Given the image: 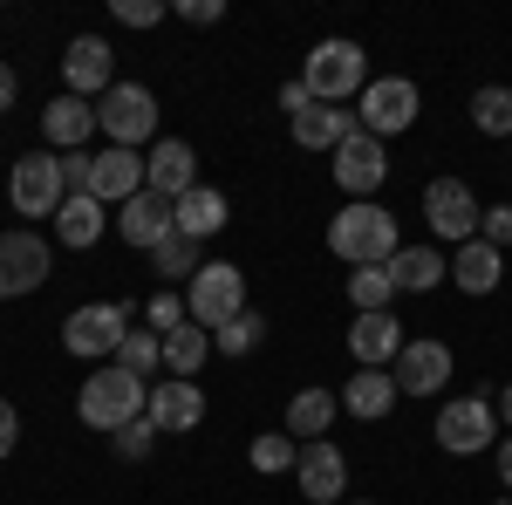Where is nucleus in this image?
<instances>
[{"instance_id": "1", "label": "nucleus", "mask_w": 512, "mask_h": 505, "mask_svg": "<svg viewBox=\"0 0 512 505\" xmlns=\"http://www.w3.org/2000/svg\"><path fill=\"white\" fill-rule=\"evenodd\" d=\"M328 253L349 260V267H390L396 253H403V239H396V219L383 212V205L349 198V205L328 219Z\"/></svg>"}, {"instance_id": "2", "label": "nucleus", "mask_w": 512, "mask_h": 505, "mask_svg": "<svg viewBox=\"0 0 512 505\" xmlns=\"http://www.w3.org/2000/svg\"><path fill=\"white\" fill-rule=\"evenodd\" d=\"M151 410V383L144 376H130L123 362H110V369H96V376H82V396H76V417L89 430H110L117 437L123 424H137Z\"/></svg>"}, {"instance_id": "3", "label": "nucleus", "mask_w": 512, "mask_h": 505, "mask_svg": "<svg viewBox=\"0 0 512 505\" xmlns=\"http://www.w3.org/2000/svg\"><path fill=\"white\" fill-rule=\"evenodd\" d=\"M301 82H308V96L315 103H349V96H362L369 89V55L355 48V41H315L308 48V69H301Z\"/></svg>"}, {"instance_id": "4", "label": "nucleus", "mask_w": 512, "mask_h": 505, "mask_svg": "<svg viewBox=\"0 0 512 505\" xmlns=\"http://www.w3.org/2000/svg\"><path fill=\"white\" fill-rule=\"evenodd\" d=\"M185 314H192L205 335H219L226 321H239V314H246V273H239L233 260H205V267H198V280L185 287Z\"/></svg>"}, {"instance_id": "5", "label": "nucleus", "mask_w": 512, "mask_h": 505, "mask_svg": "<svg viewBox=\"0 0 512 505\" xmlns=\"http://www.w3.org/2000/svg\"><path fill=\"white\" fill-rule=\"evenodd\" d=\"M7 198H14V212H21V219H55V212H62V198H69L62 157H55V151H28L21 164H14V178H7Z\"/></svg>"}, {"instance_id": "6", "label": "nucleus", "mask_w": 512, "mask_h": 505, "mask_svg": "<svg viewBox=\"0 0 512 505\" xmlns=\"http://www.w3.org/2000/svg\"><path fill=\"white\" fill-rule=\"evenodd\" d=\"M96 123L110 130V144H117V151H137V144H151V137H158V96H151L144 82H117V89L96 103Z\"/></svg>"}, {"instance_id": "7", "label": "nucleus", "mask_w": 512, "mask_h": 505, "mask_svg": "<svg viewBox=\"0 0 512 505\" xmlns=\"http://www.w3.org/2000/svg\"><path fill=\"white\" fill-rule=\"evenodd\" d=\"M123 335H130V308H117V301H89V308H76L69 321H62V349L82 355V362L117 355Z\"/></svg>"}, {"instance_id": "8", "label": "nucleus", "mask_w": 512, "mask_h": 505, "mask_svg": "<svg viewBox=\"0 0 512 505\" xmlns=\"http://www.w3.org/2000/svg\"><path fill=\"white\" fill-rule=\"evenodd\" d=\"M417 82L403 76H369V89L355 96V123L369 130V137H396V130H410L417 123Z\"/></svg>"}, {"instance_id": "9", "label": "nucleus", "mask_w": 512, "mask_h": 505, "mask_svg": "<svg viewBox=\"0 0 512 505\" xmlns=\"http://www.w3.org/2000/svg\"><path fill=\"white\" fill-rule=\"evenodd\" d=\"M424 219H431V233L444 239V246H465V239H478V198L465 178H431L424 185Z\"/></svg>"}, {"instance_id": "10", "label": "nucleus", "mask_w": 512, "mask_h": 505, "mask_svg": "<svg viewBox=\"0 0 512 505\" xmlns=\"http://www.w3.org/2000/svg\"><path fill=\"white\" fill-rule=\"evenodd\" d=\"M492 437H499V410H492L485 396H458V403L437 410V444H444L451 458H472Z\"/></svg>"}, {"instance_id": "11", "label": "nucleus", "mask_w": 512, "mask_h": 505, "mask_svg": "<svg viewBox=\"0 0 512 505\" xmlns=\"http://www.w3.org/2000/svg\"><path fill=\"white\" fill-rule=\"evenodd\" d=\"M110 226L123 233L130 253H158L164 239H178V205L158 198V192H137L130 205H117V219H110Z\"/></svg>"}, {"instance_id": "12", "label": "nucleus", "mask_w": 512, "mask_h": 505, "mask_svg": "<svg viewBox=\"0 0 512 505\" xmlns=\"http://www.w3.org/2000/svg\"><path fill=\"white\" fill-rule=\"evenodd\" d=\"M383 178H390V157H383V137H369V130L355 123L349 137L335 144V185H342L349 198H369L376 185H383Z\"/></svg>"}, {"instance_id": "13", "label": "nucleus", "mask_w": 512, "mask_h": 505, "mask_svg": "<svg viewBox=\"0 0 512 505\" xmlns=\"http://www.w3.org/2000/svg\"><path fill=\"white\" fill-rule=\"evenodd\" d=\"M62 76H69V96H110L117 89V62H110V41L103 35H76L69 55H62Z\"/></svg>"}, {"instance_id": "14", "label": "nucleus", "mask_w": 512, "mask_h": 505, "mask_svg": "<svg viewBox=\"0 0 512 505\" xmlns=\"http://www.w3.org/2000/svg\"><path fill=\"white\" fill-rule=\"evenodd\" d=\"M294 485L315 505H335L349 492V458H342L328 437H315V444H301V458H294Z\"/></svg>"}, {"instance_id": "15", "label": "nucleus", "mask_w": 512, "mask_h": 505, "mask_svg": "<svg viewBox=\"0 0 512 505\" xmlns=\"http://www.w3.org/2000/svg\"><path fill=\"white\" fill-rule=\"evenodd\" d=\"M198 185V157H192V144L185 137H158L151 144V157H144V192H158V198H178Z\"/></svg>"}, {"instance_id": "16", "label": "nucleus", "mask_w": 512, "mask_h": 505, "mask_svg": "<svg viewBox=\"0 0 512 505\" xmlns=\"http://www.w3.org/2000/svg\"><path fill=\"white\" fill-rule=\"evenodd\" d=\"M41 280H48V246L35 233H0V301L35 294Z\"/></svg>"}, {"instance_id": "17", "label": "nucleus", "mask_w": 512, "mask_h": 505, "mask_svg": "<svg viewBox=\"0 0 512 505\" xmlns=\"http://www.w3.org/2000/svg\"><path fill=\"white\" fill-rule=\"evenodd\" d=\"M137 192H144V157L137 151H117L110 144L103 157H89V198L96 205H130Z\"/></svg>"}, {"instance_id": "18", "label": "nucleus", "mask_w": 512, "mask_h": 505, "mask_svg": "<svg viewBox=\"0 0 512 505\" xmlns=\"http://www.w3.org/2000/svg\"><path fill=\"white\" fill-rule=\"evenodd\" d=\"M158 437H178V430H198L205 424V389L185 383V376H171V383H151V410H144Z\"/></svg>"}, {"instance_id": "19", "label": "nucleus", "mask_w": 512, "mask_h": 505, "mask_svg": "<svg viewBox=\"0 0 512 505\" xmlns=\"http://www.w3.org/2000/svg\"><path fill=\"white\" fill-rule=\"evenodd\" d=\"M444 383H451V349L444 342H403V355H396V389L403 396H437Z\"/></svg>"}, {"instance_id": "20", "label": "nucleus", "mask_w": 512, "mask_h": 505, "mask_svg": "<svg viewBox=\"0 0 512 505\" xmlns=\"http://www.w3.org/2000/svg\"><path fill=\"white\" fill-rule=\"evenodd\" d=\"M349 355L362 362V369H383V362H396V355H403V328H396V314H355Z\"/></svg>"}, {"instance_id": "21", "label": "nucleus", "mask_w": 512, "mask_h": 505, "mask_svg": "<svg viewBox=\"0 0 512 505\" xmlns=\"http://www.w3.org/2000/svg\"><path fill=\"white\" fill-rule=\"evenodd\" d=\"M89 130H103V123H96V110H89L82 96H55V103L41 110V137H48L55 151H82Z\"/></svg>"}, {"instance_id": "22", "label": "nucleus", "mask_w": 512, "mask_h": 505, "mask_svg": "<svg viewBox=\"0 0 512 505\" xmlns=\"http://www.w3.org/2000/svg\"><path fill=\"white\" fill-rule=\"evenodd\" d=\"M226 219H233V205H226V192H212V185H192V192L178 198V239H205L226 233Z\"/></svg>"}, {"instance_id": "23", "label": "nucleus", "mask_w": 512, "mask_h": 505, "mask_svg": "<svg viewBox=\"0 0 512 505\" xmlns=\"http://www.w3.org/2000/svg\"><path fill=\"white\" fill-rule=\"evenodd\" d=\"M390 280H396V294H431V287L451 280V260L437 246H403L390 260Z\"/></svg>"}, {"instance_id": "24", "label": "nucleus", "mask_w": 512, "mask_h": 505, "mask_svg": "<svg viewBox=\"0 0 512 505\" xmlns=\"http://www.w3.org/2000/svg\"><path fill=\"white\" fill-rule=\"evenodd\" d=\"M499 273H506V253H499V246H485V239H465V246L451 253V280H458L465 294H492V287H499Z\"/></svg>"}, {"instance_id": "25", "label": "nucleus", "mask_w": 512, "mask_h": 505, "mask_svg": "<svg viewBox=\"0 0 512 505\" xmlns=\"http://www.w3.org/2000/svg\"><path fill=\"white\" fill-rule=\"evenodd\" d=\"M342 410H349V417H362V424L390 417V410H396V376H383V369H355L349 389H342Z\"/></svg>"}, {"instance_id": "26", "label": "nucleus", "mask_w": 512, "mask_h": 505, "mask_svg": "<svg viewBox=\"0 0 512 505\" xmlns=\"http://www.w3.org/2000/svg\"><path fill=\"white\" fill-rule=\"evenodd\" d=\"M349 130H355V117L342 110V103H315V110L294 117V144H301V151H328V157H335V144H342Z\"/></svg>"}, {"instance_id": "27", "label": "nucleus", "mask_w": 512, "mask_h": 505, "mask_svg": "<svg viewBox=\"0 0 512 505\" xmlns=\"http://www.w3.org/2000/svg\"><path fill=\"white\" fill-rule=\"evenodd\" d=\"M335 410H342V396H335V389H294V403H287V437H301V444L328 437Z\"/></svg>"}, {"instance_id": "28", "label": "nucleus", "mask_w": 512, "mask_h": 505, "mask_svg": "<svg viewBox=\"0 0 512 505\" xmlns=\"http://www.w3.org/2000/svg\"><path fill=\"white\" fill-rule=\"evenodd\" d=\"M103 226H110V219H103V205H96L89 192H69V198H62V212H55V239L76 246V253H82V246H96Z\"/></svg>"}, {"instance_id": "29", "label": "nucleus", "mask_w": 512, "mask_h": 505, "mask_svg": "<svg viewBox=\"0 0 512 505\" xmlns=\"http://www.w3.org/2000/svg\"><path fill=\"white\" fill-rule=\"evenodd\" d=\"M205 355H212V335H205L198 321H185V328H171V335H164V369H171V376H185V383L205 369Z\"/></svg>"}, {"instance_id": "30", "label": "nucleus", "mask_w": 512, "mask_h": 505, "mask_svg": "<svg viewBox=\"0 0 512 505\" xmlns=\"http://www.w3.org/2000/svg\"><path fill=\"white\" fill-rule=\"evenodd\" d=\"M390 301H396L390 267H355L349 273V308L355 314H390Z\"/></svg>"}, {"instance_id": "31", "label": "nucleus", "mask_w": 512, "mask_h": 505, "mask_svg": "<svg viewBox=\"0 0 512 505\" xmlns=\"http://www.w3.org/2000/svg\"><path fill=\"white\" fill-rule=\"evenodd\" d=\"M472 123L485 130V137H512V89L506 82H485L472 96Z\"/></svg>"}, {"instance_id": "32", "label": "nucleus", "mask_w": 512, "mask_h": 505, "mask_svg": "<svg viewBox=\"0 0 512 505\" xmlns=\"http://www.w3.org/2000/svg\"><path fill=\"white\" fill-rule=\"evenodd\" d=\"M260 342H267V314H253V308H246L239 321H226V328L212 335V355H233V362H239V355H253V349H260Z\"/></svg>"}, {"instance_id": "33", "label": "nucleus", "mask_w": 512, "mask_h": 505, "mask_svg": "<svg viewBox=\"0 0 512 505\" xmlns=\"http://www.w3.org/2000/svg\"><path fill=\"white\" fill-rule=\"evenodd\" d=\"M151 267H158L164 280H185V287H192L198 267H205V246H198V239H164L158 253H151Z\"/></svg>"}, {"instance_id": "34", "label": "nucleus", "mask_w": 512, "mask_h": 505, "mask_svg": "<svg viewBox=\"0 0 512 505\" xmlns=\"http://www.w3.org/2000/svg\"><path fill=\"white\" fill-rule=\"evenodd\" d=\"M117 362L130 369V376H144V383H151V369H164V335L130 328V335H123V349H117Z\"/></svg>"}, {"instance_id": "35", "label": "nucleus", "mask_w": 512, "mask_h": 505, "mask_svg": "<svg viewBox=\"0 0 512 505\" xmlns=\"http://www.w3.org/2000/svg\"><path fill=\"white\" fill-rule=\"evenodd\" d=\"M246 458H253V471H267V478H274V471H294L301 444H294L287 430H267V437H253V451H246Z\"/></svg>"}, {"instance_id": "36", "label": "nucleus", "mask_w": 512, "mask_h": 505, "mask_svg": "<svg viewBox=\"0 0 512 505\" xmlns=\"http://www.w3.org/2000/svg\"><path fill=\"white\" fill-rule=\"evenodd\" d=\"M110 444H117V458H151V444H158V424H151V417H137V424H123Z\"/></svg>"}, {"instance_id": "37", "label": "nucleus", "mask_w": 512, "mask_h": 505, "mask_svg": "<svg viewBox=\"0 0 512 505\" xmlns=\"http://www.w3.org/2000/svg\"><path fill=\"white\" fill-rule=\"evenodd\" d=\"M151 335H171V328H185L192 314H185V294H151Z\"/></svg>"}, {"instance_id": "38", "label": "nucleus", "mask_w": 512, "mask_h": 505, "mask_svg": "<svg viewBox=\"0 0 512 505\" xmlns=\"http://www.w3.org/2000/svg\"><path fill=\"white\" fill-rule=\"evenodd\" d=\"M110 14H117L123 28H158L171 7H164V0H110Z\"/></svg>"}, {"instance_id": "39", "label": "nucleus", "mask_w": 512, "mask_h": 505, "mask_svg": "<svg viewBox=\"0 0 512 505\" xmlns=\"http://www.w3.org/2000/svg\"><path fill=\"white\" fill-rule=\"evenodd\" d=\"M478 239H485V246H499V253H506V246H512V205H492V212H485V219H478Z\"/></svg>"}, {"instance_id": "40", "label": "nucleus", "mask_w": 512, "mask_h": 505, "mask_svg": "<svg viewBox=\"0 0 512 505\" xmlns=\"http://www.w3.org/2000/svg\"><path fill=\"white\" fill-rule=\"evenodd\" d=\"M178 14H185L192 28H212V21H226V7H219V0H178Z\"/></svg>"}, {"instance_id": "41", "label": "nucleus", "mask_w": 512, "mask_h": 505, "mask_svg": "<svg viewBox=\"0 0 512 505\" xmlns=\"http://www.w3.org/2000/svg\"><path fill=\"white\" fill-rule=\"evenodd\" d=\"M280 110H287V123L301 117V110H315V96H308V82H280Z\"/></svg>"}, {"instance_id": "42", "label": "nucleus", "mask_w": 512, "mask_h": 505, "mask_svg": "<svg viewBox=\"0 0 512 505\" xmlns=\"http://www.w3.org/2000/svg\"><path fill=\"white\" fill-rule=\"evenodd\" d=\"M14 444H21V410H14V403L0 396V458H7Z\"/></svg>"}, {"instance_id": "43", "label": "nucleus", "mask_w": 512, "mask_h": 505, "mask_svg": "<svg viewBox=\"0 0 512 505\" xmlns=\"http://www.w3.org/2000/svg\"><path fill=\"white\" fill-rule=\"evenodd\" d=\"M14 96H21V82H14V69L0 62V110H14Z\"/></svg>"}, {"instance_id": "44", "label": "nucleus", "mask_w": 512, "mask_h": 505, "mask_svg": "<svg viewBox=\"0 0 512 505\" xmlns=\"http://www.w3.org/2000/svg\"><path fill=\"white\" fill-rule=\"evenodd\" d=\"M499 478L512 485V437H499Z\"/></svg>"}, {"instance_id": "45", "label": "nucleus", "mask_w": 512, "mask_h": 505, "mask_svg": "<svg viewBox=\"0 0 512 505\" xmlns=\"http://www.w3.org/2000/svg\"><path fill=\"white\" fill-rule=\"evenodd\" d=\"M499 417H506V424H512V383L499 389Z\"/></svg>"}, {"instance_id": "46", "label": "nucleus", "mask_w": 512, "mask_h": 505, "mask_svg": "<svg viewBox=\"0 0 512 505\" xmlns=\"http://www.w3.org/2000/svg\"><path fill=\"white\" fill-rule=\"evenodd\" d=\"M492 505H512V499H492Z\"/></svg>"}, {"instance_id": "47", "label": "nucleus", "mask_w": 512, "mask_h": 505, "mask_svg": "<svg viewBox=\"0 0 512 505\" xmlns=\"http://www.w3.org/2000/svg\"><path fill=\"white\" fill-rule=\"evenodd\" d=\"M355 505H369V499H355Z\"/></svg>"}]
</instances>
